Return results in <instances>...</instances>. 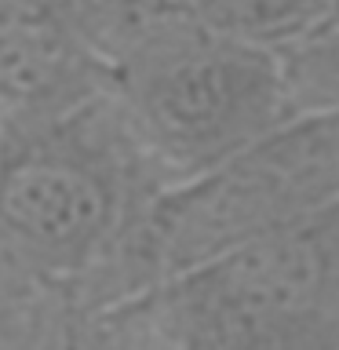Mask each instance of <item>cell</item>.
<instances>
[{
  "label": "cell",
  "mask_w": 339,
  "mask_h": 350,
  "mask_svg": "<svg viewBox=\"0 0 339 350\" xmlns=\"http://www.w3.org/2000/svg\"><path fill=\"white\" fill-rule=\"evenodd\" d=\"M161 317L193 347H339V204L175 273Z\"/></svg>",
  "instance_id": "cell-1"
},
{
  "label": "cell",
  "mask_w": 339,
  "mask_h": 350,
  "mask_svg": "<svg viewBox=\"0 0 339 350\" xmlns=\"http://www.w3.org/2000/svg\"><path fill=\"white\" fill-rule=\"evenodd\" d=\"M332 204H339V113L267 128L153 212L150 256L168 273H182Z\"/></svg>",
  "instance_id": "cell-2"
},
{
  "label": "cell",
  "mask_w": 339,
  "mask_h": 350,
  "mask_svg": "<svg viewBox=\"0 0 339 350\" xmlns=\"http://www.w3.org/2000/svg\"><path fill=\"white\" fill-rule=\"evenodd\" d=\"M131 103L172 161L208 168L273 124L277 77L245 48L182 40L135 62Z\"/></svg>",
  "instance_id": "cell-3"
},
{
  "label": "cell",
  "mask_w": 339,
  "mask_h": 350,
  "mask_svg": "<svg viewBox=\"0 0 339 350\" xmlns=\"http://www.w3.org/2000/svg\"><path fill=\"white\" fill-rule=\"evenodd\" d=\"M117 223V183L95 150L37 139L0 161V230L48 270H77Z\"/></svg>",
  "instance_id": "cell-4"
}]
</instances>
